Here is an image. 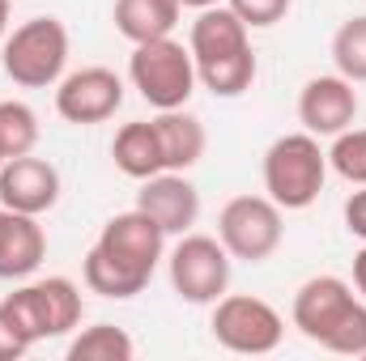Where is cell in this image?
<instances>
[{
  "label": "cell",
  "mask_w": 366,
  "mask_h": 361,
  "mask_svg": "<svg viewBox=\"0 0 366 361\" xmlns=\"http://www.w3.org/2000/svg\"><path fill=\"white\" fill-rule=\"evenodd\" d=\"M162 255H167V230L149 213H141V208L115 213L81 264L86 289L115 298V302L137 298L149 285L154 268L162 264Z\"/></svg>",
  "instance_id": "obj_1"
},
{
  "label": "cell",
  "mask_w": 366,
  "mask_h": 361,
  "mask_svg": "<svg viewBox=\"0 0 366 361\" xmlns=\"http://www.w3.org/2000/svg\"><path fill=\"white\" fill-rule=\"evenodd\" d=\"M294 327L341 357H366V302L341 276H311L298 285L290 306Z\"/></svg>",
  "instance_id": "obj_2"
},
{
  "label": "cell",
  "mask_w": 366,
  "mask_h": 361,
  "mask_svg": "<svg viewBox=\"0 0 366 361\" xmlns=\"http://www.w3.org/2000/svg\"><path fill=\"white\" fill-rule=\"evenodd\" d=\"M324 183H328V153L320 149V136L290 132L264 149V191L277 208L285 213L311 208Z\"/></svg>",
  "instance_id": "obj_3"
},
{
  "label": "cell",
  "mask_w": 366,
  "mask_h": 361,
  "mask_svg": "<svg viewBox=\"0 0 366 361\" xmlns=\"http://www.w3.org/2000/svg\"><path fill=\"white\" fill-rule=\"evenodd\" d=\"M0 64H4L9 81L21 86V90L60 86L64 64H69V30H64V21L60 17L21 21L0 47Z\"/></svg>",
  "instance_id": "obj_4"
},
{
  "label": "cell",
  "mask_w": 366,
  "mask_h": 361,
  "mask_svg": "<svg viewBox=\"0 0 366 361\" xmlns=\"http://www.w3.org/2000/svg\"><path fill=\"white\" fill-rule=\"evenodd\" d=\"M128 77H132L137 93L154 111H179V106H187V98L196 93V60H192V51L183 43H175L167 34V39L132 47Z\"/></svg>",
  "instance_id": "obj_5"
},
{
  "label": "cell",
  "mask_w": 366,
  "mask_h": 361,
  "mask_svg": "<svg viewBox=\"0 0 366 361\" xmlns=\"http://www.w3.org/2000/svg\"><path fill=\"white\" fill-rule=\"evenodd\" d=\"M213 340L230 353L243 357H264L273 353L285 336V319L277 315L264 298L252 293H222L213 302Z\"/></svg>",
  "instance_id": "obj_6"
},
{
  "label": "cell",
  "mask_w": 366,
  "mask_h": 361,
  "mask_svg": "<svg viewBox=\"0 0 366 361\" xmlns=\"http://www.w3.org/2000/svg\"><path fill=\"white\" fill-rule=\"evenodd\" d=\"M4 306L17 315V323L26 327V336L39 340H56L69 336L81 323V289L69 276H47V280H30L21 289H13L4 298Z\"/></svg>",
  "instance_id": "obj_7"
},
{
  "label": "cell",
  "mask_w": 366,
  "mask_h": 361,
  "mask_svg": "<svg viewBox=\"0 0 366 361\" xmlns=\"http://www.w3.org/2000/svg\"><path fill=\"white\" fill-rule=\"evenodd\" d=\"M217 238L230 251V260L260 264V260L273 255L277 247H281V238H285L281 208L269 195H234L217 213Z\"/></svg>",
  "instance_id": "obj_8"
},
{
  "label": "cell",
  "mask_w": 366,
  "mask_h": 361,
  "mask_svg": "<svg viewBox=\"0 0 366 361\" xmlns=\"http://www.w3.org/2000/svg\"><path fill=\"white\" fill-rule=\"evenodd\" d=\"M171 289L192 306H213L230 289V251L222 238L179 234V247L171 251Z\"/></svg>",
  "instance_id": "obj_9"
},
{
  "label": "cell",
  "mask_w": 366,
  "mask_h": 361,
  "mask_svg": "<svg viewBox=\"0 0 366 361\" xmlns=\"http://www.w3.org/2000/svg\"><path fill=\"white\" fill-rule=\"evenodd\" d=\"M119 106H124V81L111 68H102V64L77 68V73L60 77V86H56V111H60V119L77 123V128L107 123Z\"/></svg>",
  "instance_id": "obj_10"
},
{
  "label": "cell",
  "mask_w": 366,
  "mask_h": 361,
  "mask_svg": "<svg viewBox=\"0 0 366 361\" xmlns=\"http://www.w3.org/2000/svg\"><path fill=\"white\" fill-rule=\"evenodd\" d=\"M298 119H302V132H311V136H341L345 128H354V119H358L354 81H345L341 73L311 77L298 93Z\"/></svg>",
  "instance_id": "obj_11"
},
{
  "label": "cell",
  "mask_w": 366,
  "mask_h": 361,
  "mask_svg": "<svg viewBox=\"0 0 366 361\" xmlns=\"http://www.w3.org/2000/svg\"><path fill=\"white\" fill-rule=\"evenodd\" d=\"M56 200H60V171L47 158L21 153V158H9L0 166V204L4 208L43 217L56 208Z\"/></svg>",
  "instance_id": "obj_12"
},
{
  "label": "cell",
  "mask_w": 366,
  "mask_h": 361,
  "mask_svg": "<svg viewBox=\"0 0 366 361\" xmlns=\"http://www.w3.org/2000/svg\"><path fill=\"white\" fill-rule=\"evenodd\" d=\"M137 208L149 213L167 238L171 234H187L200 217V191L183 179V171H162L154 179H141V191H137Z\"/></svg>",
  "instance_id": "obj_13"
},
{
  "label": "cell",
  "mask_w": 366,
  "mask_h": 361,
  "mask_svg": "<svg viewBox=\"0 0 366 361\" xmlns=\"http://www.w3.org/2000/svg\"><path fill=\"white\" fill-rule=\"evenodd\" d=\"M47 260V234L39 217L0 204V280H26Z\"/></svg>",
  "instance_id": "obj_14"
},
{
  "label": "cell",
  "mask_w": 366,
  "mask_h": 361,
  "mask_svg": "<svg viewBox=\"0 0 366 361\" xmlns=\"http://www.w3.org/2000/svg\"><path fill=\"white\" fill-rule=\"evenodd\" d=\"M247 47H252L247 26L239 21V13L230 4H209L192 21L187 51H192L196 64H209V60H222V56H234V51H247Z\"/></svg>",
  "instance_id": "obj_15"
},
{
  "label": "cell",
  "mask_w": 366,
  "mask_h": 361,
  "mask_svg": "<svg viewBox=\"0 0 366 361\" xmlns=\"http://www.w3.org/2000/svg\"><path fill=\"white\" fill-rule=\"evenodd\" d=\"M111 158H115V166H119L128 179H137V183L162 175L167 162H162V145H158L154 119H132V123H124V128L115 132V141H111Z\"/></svg>",
  "instance_id": "obj_16"
},
{
  "label": "cell",
  "mask_w": 366,
  "mask_h": 361,
  "mask_svg": "<svg viewBox=\"0 0 366 361\" xmlns=\"http://www.w3.org/2000/svg\"><path fill=\"white\" fill-rule=\"evenodd\" d=\"M179 13H183L179 0H115L111 21H115V30L137 47V43L167 39V34L179 26Z\"/></svg>",
  "instance_id": "obj_17"
},
{
  "label": "cell",
  "mask_w": 366,
  "mask_h": 361,
  "mask_svg": "<svg viewBox=\"0 0 366 361\" xmlns=\"http://www.w3.org/2000/svg\"><path fill=\"white\" fill-rule=\"evenodd\" d=\"M158 128V145H162V162L167 171H192L204 158V123L187 111H158L154 115Z\"/></svg>",
  "instance_id": "obj_18"
},
{
  "label": "cell",
  "mask_w": 366,
  "mask_h": 361,
  "mask_svg": "<svg viewBox=\"0 0 366 361\" xmlns=\"http://www.w3.org/2000/svg\"><path fill=\"white\" fill-rule=\"evenodd\" d=\"M256 51H234V56H222V60H209V64H196V81L213 98H239V93L252 90L256 81Z\"/></svg>",
  "instance_id": "obj_19"
},
{
  "label": "cell",
  "mask_w": 366,
  "mask_h": 361,
  "mask_svg": "<svg viewBox=\"0 0 366 361\" xmlns=\"http://www.w3.org/2000/svg\"><path fill=\"white\" fill-rule=\"evenodd\" d=\"M132 336L115 323H94L69 345V361H132Z\"/></svg>",
  "instance_id": "obj_20"
},
{
  "label": "cell",
  "mask_w": 366,
  "mask_h": 361,
  "mask_svg": "<svg viewBox=\"0 0 366 361\" xmlns=\"http://www.w3.org/2000/svg\"><path fill=\"white\" fill-rule=\"evenodd\" d=\"M39 145V115L17 102V98H0V158H21L34 153Z\"/></svg>",
  "instance_id": "obj_21"
},
{
  "label": "cell",
  "mask_w": 366,
  "mask_h": 361,
  "mask_svg": "<svg viewBox=\"0 0 366 361\" xmlns=\"http://www.w3.org/2000/svg\"><path fill=\"white\" fill-rule=\"evenodd\" d=\"M332 64L345 81H354V86L366 81V13L341 21V30L332 34Z\"/></svg>",
  "instance_id": "obj_22"
},
{
  "label": "cell",
  "mask_w": 366,
  "mask_h": 361,
  "mask_svg": "<svg viewBox=\"0 0 366 361\" xmlns=\"http://www.w3.org/2000/svg\"><path fill=\"white\" fill-rule=\"evenodd\" d=\"M328 171H337L345 183L366 187V128H345L341 136H332Z\"/></svg>",
  "instance_id": "obj_23"
},
{
  "label": "cell",
  "mask_w": 366,
  "mask_h": 361,
  "mask_svg": "<svg viewBox=\"0 0 366 361\" xmlns=\"http://www.w3.org/2000/svg\"><path fill=\"white\" fill-rule=\"evenodd\" d=\"M226 4L239 13V21H243L247 30H269V26H277V21L290 13L294 0H226Z\"/></svg>",
  "instance_id": "obj_24"
},
{
  "label": "cell",
  "mask_w": 366,
  "mask_h": 361,
  "mask_svg": "<svg viewBox=\"0 0 366 361\" xmlns=\"http://www.w3.org/2000/svg\"><path fill=\"white\" fill-rule=\"evenodd\" d=\"M34 349V340L26 336V327L17 323V315L0 302V361H17V357H26Z\"/></svg>",
  "instance_id": "obj_25"
},
{
  "label": "cell",
  "mask_w": 366,
  "mask_h": 361,
  "mask_svg": "<svg viewBox=\"0 0 366 361\" xmlns=\"http://www.w3.org/2000/svg\"><path fill=\"white\" fill-rule=\"evenodd\" d=\"M345 230H350L354 238H362V243H366V187H362V191H354V195L345 200Z\"/></svg>",
  "instance_id": "obj_26"
},
{
  "label": "cell",
  "mask_w": 366,
  "mask_h": 361,
  "mask_svg": "<svg viewBox=\"0 0 366 361\" xmlns=\"http://www.w3.org/2000/svg\"><path fill=\"white\" fill-rule=\"evenodd\" d=\"M354 289H358V298L366 302V243H362V251L354 255Z\"/></svg>",
  "instance_id": "obj_27"
},
{
  "label": "cell",
  "mask_w": 366,
  "mask_h": 361,
  "mask_svg": "<svg viewBox=\"0 0 366 361\" xmlns=\"http://www.w3.org/2000/svg\"><path fill=\"white\" fill-rule=\"evenodd\" d=\"M183 9H196V13H200V9H209V4H222V0H179Z\"/></svg>",
  "instance_id": "obj_28"
},
{
  "label": "cell",
  "mask_w": 366,
  "mask_h": 361,
  "mask_svg": "<svg viewBox=\"0 0 366 361\" xmlns=\"http://www.w3.org/2000/svg\"><path fill=\"white\" fill-rule=\"evenodd\" d=\"M9 4L13 0H0V39H4V26H9Z\"/></svg>",
  "instance_id": "obj_29"
},
{
  "label": "cell",
  "mask_w": 366,
  "mask_h": 361,
  "mask_svg": "<svg viewBox=\"0 0 366 361\" xmlns=\"http://www.w3.org/2000/svg\"><path fill=\"white\" fill-rule=\"evenodd\" d=\"M0 166H4V158H0Z\"/></svg>",
  "instance_id": "obj_30"
}]
</instances>
